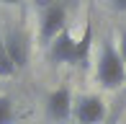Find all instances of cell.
Masks as SVG:
<instances>
[{
    "instance_id": "3957f363",
    "label": "cell",
    "mask_w": 126,
    "mask_h": 124,
    "mask_svg": "<svg viewBox=\"0 0 126 124\" xmlns=\"http://www.w3.org/2000/svg\"><path fill=\"white\" fill-rule=\"evenodd\" d=\"M5 52H8L10 62H13L16 70H23L31 60V41H28V34L23 29H8L3 36Z\"/></svg>"
},
{
    "instance_id": "30bf717a",
    "label": "cell",
    "mask_w": 126,
    "mask_h": 124,
    "mask_svg": "<svg viewBox=\"0 0 126 124\" xmlns=\"http://www.w3.org/2000/svg\"><path fill=\"white\" fill-rule=\"evenodd\" d=\"M116 52H118V57H121V62L126 65V29H121V34H118V41H116Z\"/></svg>"
},
{
    "instance_id": "8fae6325",
    "label": "cell",
    "mask_w": 126,
    "mask_h": 124,
    "mask_svg": "<svg viewBox=\"0 0 126 124\" xmlns=\"http://www.w3.org/2000/svg\"><path fill=\"white\" fill-rule=\"evenodd\" d=\"M121 106H124V103H118L113 111H108V116L103 119V124H118V116H121Z\"/></svg>"
},
{
    "instance_id": "5b68a950",
    "label": "cell",
    "mask_w": 126,
    "mask_h": 124,
    "mask_svg": "<svg viewBox=\"0 0 126 124\" xmlns=\"http://www.w3.org/2000/svg\"><path fill=\"white\" fill-rule=\"evenodd\" d=\"M72 106H75L72 91L67 85H59V88H54V91L49 93V98H47V114H49L51 122H67L72 116Z\"/></svg>"
},
{
    "instance_id": "8992f818",
    "label": "cell",
    "mask_w": 126,
    "mask_h": 124,
    "mask_svg": "<svg viewBox=\"0 0 126 124\" xmlns=\"http://www.w3.org/2000/svg\"><path fill=\"white\" fill-rule=\"evenodd\" d=\"M75 44H77V39L70 34V29H64L49 44L51 62H54V65H75Z\"/></svg>"
},
{
    "instance_id": "52a82bcc",
    "label": "cell",
    "mask_w": 126,
    "mask_h": 124,
    "mask_svg": "<svg viewBox=\"0 0 126 124\" xmlns=\"http://www.w3.org/2000/svg\"><path fill=\"white\" fill-rule=\"evenodd\" d=\"M90 49H93V23H88L82 29V36H80L77 44H75V65L77 67H85V65H88Z\"/></svg>"
},
{
    "instance_id": "ba28073f",
    "label": "cell",
    "mask_w": 126,
    "mask_h": 124,
    "mask_svg": "<svg viewBox=\"0 0 126 124\" xmlns=\"http://www.w3.org/2000/svg\"><path fill=\"white\" fill-rule=\"evenodd\" d=\"M16 67H13V62H10L8 57V52H5V44H3V36H0V78H13L16 75Z\"/></svg>"
},
{
    "instance_id": "4fadbf2b",
    "label": "cell",
    "mask_w": 126,
    "mask_h": 124,
    "mask_svg": "<svg viewBox=\"0 0 126 124\" xmlns=\"http://www.w3.org/2000/svg\"><path fill=\"white\" fill-rule=\"evenodd\" d=\"M0 3H5V5H18L21 0H0Z\"/></svg>"
},
{
    "instance_id": "6da1fadb",
    "label": "cell",
    "mask_w": 126,
    "mask_h": 124,
    "mask_svg": "<svg viewBox=\"0 0 126 124\" xmlns=\"http://www.w3.org/2000/svg\"><path fill=\"white\" fill-rule=\"evenodd\" d=\"M95 80H98L100 88H108V91H116V88L124 85L126 80V65L121 62L116 52V44L103 41L98 62H95Z\"/></svg>"
},
{
    "instance_id": "7c38bea8",
    "label": "cell",
    "mask_w": 126,
    "mask_h": 124,
    "mask_svg": "<svg viewBox=\"0 0 126 124\" xmlns=\"http://www.w3.org/2000/svg\"><path fill=\"white\" fill-rule=\"evenodd\" d=\"M108 3H111V8L118 10V13H124V10H126V0H108Z\"/></svg>"
},
{
    "instance_id": "9c48e42d",
    "label": "cell",
    "mask_w": 126,
    "mask_h": 124,
    "mask_svg": "<svg viewBox=\"0 0 126 124\" xmlns=\"http://www.w3.org/2000/svg\"><path fill=\"white\" fill-rule=\"evenodd\" d=\"M13 119H16L13 101L8 96H0V124H13Z\"/></svg>"
},
{
    "instance_id": "7a4b0ae2",
    "label": "cell",
    "mask_w": 126,
    "mask_h": 124,
    "mask_svg": "<svg viewBox=\"0 0 126 124\" xmlns=\"http://www.w3.org/2000/svg\"><path fill=\"white\" fill-rule=\"evenodd\" d=\"M67 26V5L62 0H54V3L44 5L41 16H39V41L44 47H49Z\"/></svg>"
},
{
    "instance_id": "5bb4252c",
    "label": "cell",
    "mask_w": 126,
    "mask_h": 124,
    "mask_svg": "<svg viewBox=\"0 0 126 124\" xmlns=\"http://www.w3.org/2000/svg\"><path fill=\"white\" fill-rule=\"evenodd\" d=\"M121 103H126V93H124V101H121Z\"/></svg>"
},
{
    "instance_id": "277c9868",
    "label": "cell",
    "mask_w": 126,
    "mask_h": 124,
    "mask_svg": "<svg viewBox=\"0 0 126 124\" xmlns=\"http://www.w3.org/2000/svg\"><path fill=\"white\" fill-rule=\"evenodd\" d=\"M72 116L77 124H103V119L108 116L106 101L100 96H80L72 106Z\"/></svg>"
}]
</instances>
